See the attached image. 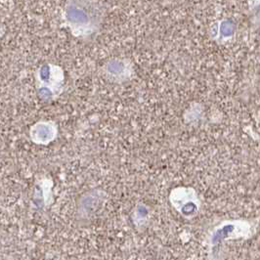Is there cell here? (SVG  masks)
Instances as JSON below:
<instances>
[{
	"label": "cell",
	"mask_w": 260,
	"mask_h": 260,
	"mask_svg": "<svg viewBox=\"0 0 260 260\" xmlns=\"http://www.w3.org/2000/svg\"><path fill=\"white\" fill-rule=\"evenodd\" d=\"M62 20L75 38L86 39L98 32L104 20V10L97 2L68 1Z\"/></svg>",
	"instance_id": "6da1fadb"
},
{
	"label": "cell",
	"mask_w": 260,
	"mask_h": 260,
	"mask_svg": "<svg viewBox=\"0 0 260 260\" xmlns=\"http://www.w3.org/2000/svg\"><path fill=\"white\" fill-rule=\"evenodd\" d=\"M36 82L39 99L43 102L53 101L63 92L64 71L60 66L43 64L36 72Z\"/></svg>",
	"instance_id": "7a4b0ae2"
},
{
	"label": "cell",
	"mask_w": 260,
	"mask_h": 260,
	"mask_svg": "<svg viewBox=\"0 0 260 260\" xmlns=\"http://www.w3.org/2000/svg\"><path fill=\"white\" fill-rule=\"evenodd\" d=\"M169 202L183 217L191 219L201 209V201L198 193L192 187H176L169 194Z\"/></svg>",
	"instance_id": "3957f363"
},
{
	"label": "cell",
	"mask_w": 260,
	"mask_h": 260,
	"mask_svg": "<svg viewBox=\"0 0 260 260\" xmlns=\"http://www.w3.org/2000/svg\"><path fill=\"white\" fill-rule=\"evenodd\" d=\"M105 78L113 83H123L133 76V65L129 59L113 58L103 66Z\"/></svg>",
	"instance_id": "277c9868"
},
{
	"label": "cell",
	"mask_w": 260,
	"mask_h": 260,
	"mask_svg": "<svg viewBox=\"0 0 260 260\" xmlns=\"http://www.w3.org/2000/svg\"><path fill=\"white\" fill-rule=\"evenodd\" d=\"M29 139L37 145L46 146L58 136V125L53 120H39L29 128Z\"/></svg>",
	"instance_id": "5b68a950"
},
{
	"label": "cell",
	"mask_w": 260,
	"mask_h": 260,
	"mask_svg": "<svg viewBox=\"0 0 260 260\" xmlns=\"http://www.w3.org/2000/svg\"><path fill=\"white\" fill-rule=\"evenodd\" d=\"M235 34V24L230 20H223L218 26V31L216 39L219 42L228 41L233 38Z\"/></svg>",
	"instance_id": "8992f818"
},
{
	"label": "cell",
	"mask_w": 260,
	"mask_h": 260,
	"mask_svg": "<svg viewBox=\"0 0 260 260\" xmlns=\"http://www.w3.org/2000/svg\"><path fill=\"white\" fill-rule=\"evenodd\" d=\"M254 17H255V20H256V22L260 24V7L257 8V11L255 12L254 14Z\"/></svg>",
	"instance_id": "52a82bcc"
}]
</instances>
